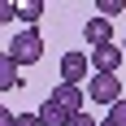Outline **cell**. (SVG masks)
<instances>
[{"label": "cell", "mask_w": 126, "mask_h": 126, "mask_svg": "<svg viewBox=\"0 0 126 126\" xmlns=\"http://www.w3.org/2000/svg\"><path fill=\"white\" fill-rule=\"evenodd\" d=\"M87 96H91L96 104H109V109H113V104L122 100V83H117V74H91Z\"/></svg>", "instance_id": "2"}, {"label": "cell", "mask_w": 126, "mask_h": 126, "mask_svg": "<svg viewBox=\"0 0 126 126\" xmlns=\"http://www.w3.org/2000/svg\"><path fill=\"white\" fill-rule=\"evenodd\" d=\"M52 100L61 104L70 117H74V113H83V104H87V100H83V87H74V83H61V87H52Z\"/></svg>", "instance_id": "5"}, {"label": "cell", "mask_w": 126, "mask_h": 126, "mask_svg": "<svg viewBox=\"0 0 126 126\" xmlns=\"http://www.w3.org/2000/svg\"><path fill=\"white\" fill-rule=\"evenodd\" d=\"M13 87H22V78H17V61L4 52L0 57V91H13Z\"/></svg>", "instance_id": "8"}, {"label": "cell", "mask_w": 126, "mask_h": 126, "mask_svg": "<svg viewBox=\"0 0 126 126\" xmlns=\"http://www.w3.org/2000/svg\"><path fill=\"white\" fill-rule=\"evenodd\" d=\"M39 122H44V126H70V113H65L61 104H57V100L48 96V100L39 104Z\"/></svg>", "instance_id": "7"}, {"label": "cell", "mask_w": 126, "mask_h": 126, "mask_svg": "<svg viewBox=\"0 0 126 126\" xmlns=\"http://www.w3.org/2000/svg\"><path fill=\"white\" fill-rule=\"evenodd\" d=\"M13 17H17V4H9V0H4V4H0V22H13Z\"/></svg>", "instance_id": "13"}, {"label": "cell", "mask_w": 126, "mask_h": 126, "mask_svg": "<svg viewBox=\"0 0 126 126\" xmlns=\"http://www.w3.org/2000/svg\"><path fill=\"white\" fill-rule=\"evenodd\" d=\"M109 122H113V126H126V100H117L113 109H109Z\"/></svg>", "instance_id": "11"}, {"label": "cell", "mask_w": 126, "mask_h": 126, "mask_svg": "<svg viewBox=\"0 0 126 126\" xmlns=\"http://www.w3.org/2000/svg\"><path fill=\"white\" fill-rule=\"evenodd\" d=\"M17 17H22V22H39V17H44V0H26V4H17Z\"/></svg>", "instance_id": "9"}, {"label": "cell", "mask_w": 126, "mask_h": 126, "mask_svg": "<svg viewBox=\"0 0 126 126\" xmlns=\"http://www.w3.org/2000/svg\"><path fill=\"white\" fill-rule=\"evenodd\" d=\"M17 126H44V122H39V113H17Z\"/></svg>", "instance_id": "14"}, {"label": "cell", "mask_w": 126, "mask_h": 126, "mask_svg": "<svg viewBox=\"0 0 126 126\" xmlns=\"http://www.w3.org/2000/svg\"><path fill=\"white\" fill-rule=\"evenodd\" d=\"M83 35H87L91 48H104V44H113V22H109V17H87Z\"/></svg>", "instance_id": "6"}, {"label": "cell", "mask_w": 126, "mask_h": 126, "mask_svg": "<svg viewBox=\"0 0 126 126\" xmlns=\"http://www.w3.org/2000/svg\"><path fill=\"white\" fill-rule=\"evenodd\" d=\"M70 126H100V122H96L91 113H74V117H70Z\"/></svg>", "instance_id": "12"}, {"label": "cell", "mask_w": 126, "mask_h": 126, "mask_svg": "<svg viewBox=\"0 0 126 126\" xmlns=\"http://www.w3.org/2000/svg\"><path fill=\"white\" fill-rule=\"evenodd\" d=\"M126 9V0H100V17H117Z\"/></svg>", "instance_id": "10"}, {"label": "cell", "mask_w": 126, "mask_h": 126, "mask_svg": "<svg viewBox=\"0 0 126 126\" xmlns=\"http://www.w3.org/2000/svg\"><path fill=\"white\" fill-rule=\"evenodd\" d=\"M0 126H17V117H13L9 109H4V113H0Z\"/></svg>", "instance_id": "15"}, {"label": "cell", "mask_w": 126, "mask_h": 126, "mask_svg": "<svg viewBox=\"0 0 126 126\" xmlns=\"http://www.w3.org/2000/svg\"><path fill=\"white\" fill-rule=\"evenodd\" d=\"M9 57L17 65H35L39 57H44V35H39L35 26H26L22 35H13V44H9Z\"/></svg>", "instance_id": "1"}, {"label": "cell", "mask_w": 126, "mask_h": 126, "mask_svg": "<svg viewBox=\"0 0 126 126\" xmlns=\"http://www.w3.org/2000/svg\"><path fill=\"white\" fill-rule=\"evenodd\" d=\"M87 61L91 57H83V52H65L61 57V83H83V78H87Z\"/></svg>", "instance_id": "4"}, {"label": "cell", "mask_w": 126, "mask_h": 126, "mask_svg": "<svg viewBox=\"0 0 126 126\" xmlns=\"http://www.w3.org/2000/svg\"><path fill=\"white\" fill-rule=\"evenodd\" d=\"M87 57H91V65H96V74H117V65H122V48H117V44L91 48Z\"/></svg>", "instance_id": "3"}]
</instances>
